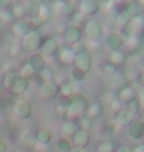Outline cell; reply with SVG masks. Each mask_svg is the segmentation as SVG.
I'll list each match as a JSON object with an SVG mask.
<instances>
[{
    "instance_id": "obj_1",
    "label": "cell",
    "mask_w": 144,
    "mask_h": 152,
    "mask_svg": "<svg viewBox=\"0 0 144 152\" xmlns=\"http://www.w3.org/2000/svg\"><path fill=\"white\" fill-rule=\"evenodd\" d=\"M88 99L87 96L81 92H76L73 96L70 98L67 107H66V116L69 117V120H73L74 117L84 115L87 107H88Z\"/></svg>"
},
{
    "instance_id": "obj_2",
    "label": "cell",
    "mask_w": 144,
    "mask_h": 152,
    "mask_svg": "<svg viewBox=\"0 0 144 152\" xmlns=\"http://www.w3.org/2000/svg\"><path fill=\"white\" fill-rule=\"evenodd\" d=\"M42 42H43V37H42L41 31L31 29V31L21 39V46H23L24 50L29 52V53H37V52H39V49H41Z\"/></svg>"
},
{
    "instance_id": "obj_3",
    "label": "cell",
    "mask_w": 144,
    "mask_h": 152,
    "mask_svg": "<svg viewBox=\"0 0 144 152\" xmlns=\"http://www.w3.org/2000/svg\"><path fill=\"white\" fill-rule=\"evenodd\" d=\"M83 35H85L87 41H99L104 35V27L98 20H88L84 23Z\"/></svg>"
},
{
    "instance_id": "obj_4",
    "label": "cell",
    "mask_w": 144,
    "mask_h": 152,
    "mask_svg": "<svg viewBox=\"0 0 144 152\" xmlns=\"http://www.w3.org/2000/svg\"><path fill=\"white\" fill-rule=\"evenodd\" d=\"M83 28L79 24H70L65 29V32L62 34V39L66 43V46H73L74 43L83 41Z\"/></svg>"
},
{
    "instance_id": "obj_5",
    "label": "cell",
    "mask_w": 144,
    "mask_h": 152,
    "mask_svg": "<svg viewBox=\"0 0 144 152\" xmlns=\"http://www.w3.org/2000/svg\"><path fill=\"white\" fill-rule=\"evenodd\" d=\"M116 99L123 105H129L132 101L137 99V89L133 84H126L116 91Z\"/></svg>"
},
{
    "instance_id": "obj_6",
    "label": "cell",
    "mask_w": 144,
    "mask_h": 152,
    "mask_svg": "<svg viewBox=\"0 0 144 152\" xmlns=\"http://www.w3.org/2000/svg\"><path fill=\"white\" fill-rule=\"evenodd\" d=\"M39 96L43 101H53L59 96V84L56 81L42 83L39 87Z\"/></svg>"
},
{
    "instance_id": "obj_7",
    "label": "cell",
    "mask_w": 144,
    "mask_h": 152,
    "mask_svg": "<svg viewBox=\"0 0 144 152\" xmlns=\"http://www.w3.org/2000/svg\"><path fill=\"white\" fill-rule=\"evenodd\" d=\"M13 112L20 120H28L32 116V105L27 99H18L14 102Z\"/></svg>"
},
{
    "instance_id": "obj_8",
    "label": "cell",
    "mask_w": 144,
    "mask_h": 152,
    "mask_svg": "<svg viewBox=\"0 0 144 152\" xmlns=\"http://www.w3.org/2000/svg\"><path fill=\"white\" fill-rule=\"evenodd\" d=\"M77 9L83 17H93L101 10V3L98 0H80Z\"/></svg>"
},
{
    "instance_id": "obj_9",
    "label": "cell",
    "mask_w": 144,
    "mask_h": 152,
    "mask_svg": "<svg viewBox=\"0 0 144 152\" xmlns=\"http://www.w3.org/2000/svg\"><path fill=\"white\" fill-rule=\"evenodd\" d=\"M60 46H59V42L56 38H46V39H43L42 42V46L39 49V53H41L45 59H51V57H55L57 55V52H59Z\"/></svg>"
},
{
    "instance_id": "obj_10",
    "label": "cell",
    "mask_w": 144,
    "mask_h": 152,
    "mask_svg": "<svg viewBox=\"0 0 144 152\" xmlns=\"http://www.w3.org/2000/svg\"><path fill=\"white\" fill-rule=\"evenodd\" d=\"M105 45L109 50H120L125 45V35L120 31H111L105 37Z\"/></svg>"
},
{
    "instance_id": "obj_11",
    "label": "cell",
    "mask_w": 144,
    "mask_h": 152,
    "mask_svg": "<svg viewBox=\"0 0 144 152\" xmlns=\"http://www.w3.org/2000/svg\"><path fill=\"white\" fill-rule=\"evenodd\" d=\"M127 135L133 141H140L144 138V120L134 119L127 126Z\"/></svg>"
},
{
    "instance_id": "obj_12",
    "label": "cell",
    "mask_w": 144,
    "mask_h": 152,
    "mask_svg": "<svg viewBox=\"0 0 144 152\" xmlns=\"http://www.w3.org/2000/svg\"><path fill=\"white\" fill-rule=\"evenodd\" d=\"M74 67L79 69L80 71L88 74L93 69V56L90 52H84L81 55L76 56V61H74Z\"/></svg>"
},
{
    "instance_id": "obj_13",
    "label": "cell",
    "mask_w": 144,
    "mask_h": 152,
    "mask_svg": "<svg viewBox=\"0 0 144 152\" xmlns=\"http://www.w3.org/2000/svg\"><path fill=\"white\" fill-rule=\"evenodd\" d=\"M123 11H125L130 18H137V17H143L144 15V7L139 0L125 1V4H123Z\"/></svg>"
},
{
    "instance_id": "obj_14",
    "label": "cell",
    "mask_w": 144,
    "mask_h": 152,
    "mask_svg": "<svg viewBox=\"0 0 144 152\" xmlns=\"http://www.w3.org/2000/svg\"><path fill=\"white\" fill-rule=\"evenodd\" d=\"M144 43V38L141 35H136V34H130V35H126L125 37V45L126 49L132 53H136L141 49Z\"/></svg>"
},
{
    "instance_id": "obj_15",
    "label": "cell",
    "mask_w": 144,
    "mask_h": 152,
    "mask_svg": "<svg viewBox=\"0 0 144 152\" xmlns=\"http://www.w3.org/2000/svg\"><path fill=\"white\" fill-rule=\"evenodd\" d=\"M56 59L59 61V64L62 66H74L76 55L70 49V46H65L59 49L57 55H56Z\"/></svg>"
},
{
    "instance_id": "obj_16",
    "label": "cell",
    "mask_w": 144,
    "mask_h": 152,
    "mask_svg": "<svg viewBox=\"0 0 144 152\" xmlns=\"http://www.w3.org/2000/svg\"><path fill=\"white\" fill-rule=\"evenodd\" d=\"M27 61L29 63V66H31V67L34 69L35 74L42 73V71H43V70L48 67L46 59H45V57H43V56H42L39 52H37V53H31Z\"/></svg>"
},
{
    "instance_id": "obj_17",
    "label": "cell",
    "mask_w": 144,
    "mask_h": 152,
    "mask_svg": "<svg viewBox=\"0 0 144 152\" xmlns=\"http://www.w3.org/2000/svg\"><path fill=\"white\" fill-rule=\"evenodd\" d=\"M31 31V25L28 23V20H20V21H14L11 25V32L15 38H21L23 39L28 32Z\"/></svg>"
},
{
    "instance_id": "obj_18",
    "label": "cell",
    "mask_w": 144,
    "mask_h": 152,
    "mask_svg": "<svg viewBox=\"0 0 144 152\" xmlns=\"http://www.w3.org/2000/svg\"><path fill=\"white\" fill-rule=\"evenodd\" d=\"M71 141H73L76 148H85L90 144V141H91V135H90V133L87 130L79 129L76 131L74 135L71 137Z\"/></svg>"
},
{
    "instance_id": "obj_19",
    "label": "cell",
    "mask_w": 144,
    "mask_h": 152,
    "mask_svg": "<svg viewBox=\"0 0 144 152\" xmlns=\"http://www.w3.org/2000/svg\"><path fill=\"white\" fill-rule=\"evenodd\" d=\"M28 87H29V80L24 78V77H21L18 74L17 78H15V81H14L13 85H11V88H10V94L20 96V95H23L24 92H27Z\"/></svg>"
},
{
    "instance_id": "obj_20",
    "label": "cell",
    "mask_w": 144,
    "mask_h": 152,
    "mask_svg": "<svg viewBox=\"0 0 144 152\" xmlns=\"http://www.w3.org/2000/svg\"><path fill=\"white\" fill-rule=\"evenodd\" d=\"M133 120H134V115H133L127 107H123L122 110H119L116 115H115L116 126H120V127H127Z\"/></svg>"
},
{
    "instance_id": "obj_21",
    "label": "cell",
    "mask_w": 144,
    "mask_h": 152,
    "mask_svg": "<svg viewBox=\"0 0 144 152\" xmlns=\"http://www.w3.org/2000/svg\"><path fill=\"white\" fill-rule=\"evenodd\" d=\"M108 61L111 63V64H113L116 69H119V67H123V66L127 63V56H126V53L123 50H112L111 53H109V57H108Z\"/></svg>"
},
{
    "instance_id": "obj_22",
    "label": "cell",
    "mask_w": 144,
    "mask_h": 152,
    "mask_svg": "<svg viewBox=\"0 0 144 152\" xmlns=\"http://www.w3.org/2000/svg\"><path fill=\"white\" fill-rule=\"evenodd\" d=\"M20 144L25 148H34L37 145V135L31 130H24L20 134Z\"/></svg>"
},
{
    "instance_id": "obj_23",
    "label": "cell",
    "mask_w": 144,
    "mask_h": 152,
    "mask_svg": "<svg viewBox=\"0 0 144 152\" xmlns=\"http://www.w3.org/2000/svg\"><path fill=\"white\" fill-rule=\"evenodd\" d=\"M79 130V124L76 123L74 120H66L63 121V124L60 127V133H62V137H73L76 134V131Z\"/></svg>"
},
{
    "instance_id": "obj_24",
    "label": "cell",
    "mask_w": 144,
    "mask_h": 152,
    "mask_svg": "<svg viewBox=\"0 0 144 152\" xmlns=\"http://www.w3.org/2000/svg\"><path fill=\"white\" fill-rule=\"evenodd\" d=\"M74 88H73V84L71 83H67V81H65V83L59 84V95H60L63 99L66 101V106H67V103H69L70 98L74 95Z\"/></svg>"
},
{
    "instance_id": "obj_25",
    "label": "cell",
    "mask_w": 144,
    "mask_h": 152,
    "mask_svg": "<svg viewBox=\"0 0 144 152\" xmlns=\"http://www.w3.org/2000/svg\"><path fill=\"white\" fill-rule=\"evenodd\" d=\"M53 10H52V6L49 3H41V9H39V14L38 17L43 21V24L51 23L53 20Z\"/></svg>"
},
{
    "instance_id": "obj_26",
    "label": "cell",
    "mask_w": 144,
    "mask_h": 152,
    "mask_svg": "<svg viewBox=\"0 0 144 152\" xmlns=\"http://www.w3.org/2000/svg\"><path fill=\"white\" fill-rule=\"evenodd\" d=\"M130 21H132V18L125 11H120V13L115 14V25L120 29V32H123L125 29H127V27L130 25Z\"/></svg>"
},
{
    "instance_id": "obj_27",
    "label": "cell",
    "mask_w": 144,
    "mask_h": 152,
    "mask_svg": "<svg viewBox=\"0 0 144 152\" xmlns=\"http://www.w3.org/2000/svg\"><path fill=\"white\" fill-rule=\"evenodd\" d=\"M102 113H104L102 105H101V103H98V102H95V103H90L84 115L87 116V117H90L91 120H94V119L101 117V116H102Z\"/></svg>"
},
{
    "instance_id": "obj_28",
    "label": "cell",
    "mask_w": 144,
    "mask_h": 152,
    "mask_svg": "<svg viewBox=\"0 0 144 152\" xmlns=\"http://www.w3.org/2000/svg\"><path fill=\"white\" fill-rule=\"evenodd\" d=\"M25 10H27V17H38L39 14V9H41V1L38 0H25Z\"/></svg>"
},
{
    "instance_id": "obj_29",
    "label": "cell",
    "mask_w": 144,
    "mask_h": 152,
    "mask_svg": "<svg viewBox=\"0 0 144 152\" xmlns=\"http://www.w3.org/2000/svg\"><path fill=\"white\" fill-rule=\"evenodd\" d=\"M10 9H11V13H13L14 20H15V21L25 20V17H27V10H25V4H24V3L17 1V3H14Z\"/></svg>"
},
{
    "instance_id": "obj_30",
    "label": "cell",
    "mask_w": 144,
    "mask_h": 152,
    "mask_svg": "<svg viewBox=\"0 0 144 152\" xmlns=\"http://www.w3.org/2000/svg\"><path fill=\"white\" fill-rule=\"evenodd\" d=\"M35 135H37V144L42 145V147H45V145H48V144H51V141H52L51 130L45 129V127L38 130V133L35 134Z\"/></svg>"
},
{
    "instance_id": "obj_31",
    "label": "cell",
    "mask_w": 144,
    "mask_h": 152,
    "mask_svg": "<svg viewBox=\"0 0 144 152\" xmlns=\"http://www.w3.org/2000/svg\"><path fill=\"white\" fill-rule=\"evenodd\" d=\"M55 145L60 152H70L73 149L71 148V141L69 138H66V137H59V138L56 140Z\"/></svg>"
},
{
    "instance_id": "obj_32",
    "label": "cell",
    "mask_w": 144,
    "mask_h": 152,
    "mask_svg": "<svg viewBox=\"0 0 144 152\" xmlns=\"http://www.w3.org/2000/svg\"><path fill=\"white\" fill-rule=\"evenodd\" d=\"M17 75H18L17 71H9V73L4 74V77H3V80H1V84H3V87H4L7 91H10V88H11L13 83L15 81Z\"/></svg>"
},
{
    "instance_id": "obj_33",
    "label": "cell",
    "mask_w": 144,
    "mask_h": 152,
    "mask_svg": "<svg viewBox=\"0 0 144 152\" xmlns=\"http://www.w3.org/2000/svg\"><path fill=\"white\" fill-rule=\"evenodd\" d=\"M76 14V4L74 1H65L63 3V9H62L60 15L62 17H73Z\"/></svg>"
},
{
    "instance_id": "obj_34",
    "label": "cell",
    "mask_w": 144,
    "mask_h": 152,
    "mask_svg": "<svg viewBox=\"0 0 144 152\" xmlns=\"http://www.w3.org/2000/svg\"><path fill=\"white\" fill-rule=\"evenodd\" d=\"M0 21H1V23H4V24H13L14 21H15L10 7L0 9Z\"/></svg>"
},
{
    "instance_id": "obj_35",
    "label": "cell",
    "mask_w": 144,
    "mask_h": 152,
    "mask_svg": "<svg viewBox=\"0 0 144 152\" xmlns=\"http://www.w3.org/2000/svg\"><path fill=\"white\" fill-rule=\"evenodd\" d=\"M17 73H18L21 77H24V78H27V80L32 78L34 75H35V71H34V69L29 66V63H28V61H25V63L20 67V70L17 71Z\"/></svg>"
},
{
    "instance_id": "obj_36",
    "label": "cell",
    "mask_w": 144,
    "mask_h": 152,
    "mask_svg": "<svg viewBox=\"0 0 144 152\" xmlns=\"http://www.w3.org/2000/svg\"><path fill=\"white\" fill-rule=\"evenodd\" d=\"M70 78H71V81L73 83H83L84 80L87 78V74L83 73V71H80L79 69H76V67H73L71 69V71H70Z\"/></svg>"
},
{
    "instance_id": "obj_37",
    "label": "cell",
    "mask_w": 144,
    "mask_h": 152,
    "mask_svg": "<svg viewBox=\"0 0 144 152\" xmlns=\"http://www.w3.org/2000/svg\"><path fill=\"white\" fill-rule=\"evenodd\" d=\"M115 145L112 141L109 140H105V141H101V142L98 144L97 147V152H115Z\"/></svg>"
},
{
    "instance_id": "obj_38",
    "label": "cell",
    "mask_w": 144,
    "mask_h": 152,
    "mask_svg": "<svg viewBox=\"0 0 144 152\" xmlns=\"http://www.w3.org/2000/svg\"><path fill=\"white\" fill-rule=\"evenodd\" d=\"M38 78L41 80L42 83H49V81H55V74L49 67H46L42 73L38 74Z\"/></svg>"
},
{
    "instance_id": "obj_39",
    "label": "cell",
    "mask_w": 144,
    "mask_h": 152,
    "mask_svg": "<svg viewBox=\"0 0 144 152\" xmlns=\"http://www.w3.org/2000/svg\"><path fill=\"white\" fill-rule=\"evenodd\" d=\"M102 71H104V74H105L107 77L112 78V77H113V75L119 71V70H118L113 64H111L109 61H105V63H104V66H102Z\"/></svg>"
},
{
    "instance_id": "obj_40",
    "label": "cell",
    "mask_w": 144,
    "mask_h": 152,
    "mask_svg": "<svg viewBox=\"0 0 144 152\" xmlns=\"http://www.w3.org/2000/svg\"><path fill=\"white\" fill-rule=\"evenodd\" d=\"M70 49L73 50V53H74L76 56L81 55V53H84V52H87V46H85V42L84 41H80L77 42V43H74L73 46H70Z\"/></svg>"
},
{
    "instance_id": "obj_41",
    "label": "cell",
    "mask_w": 144,
    "mask_h": 152,
    "mask_svg": "<svg viewBox=\"0 0 144 152\" xmlns=\"http://www.w3.org/2000/svg\"><path fill=\"white\" fill-rule=\"evenodd\" d=\"M28 23L31 25V29H35V31H39V29L45 25L43 21H42L39 17H31V18H28Z\"/></svg>"
},
{
    "instance_id": "obj_42",
    "label": "cell",
    "mask_w": 144,
    "mask_h": 152,
    "mask_svg": "<svg viewBox=\"0 0 144 152\" xmlns=\"http://www.w3.org/2000/svg\"><path fill=\"white\" fill-rule=\"evenodd\" d=\"M79 126H80V129L87 130V131H88V129H91V126H93V120L90 119V117H87L85 115H83L81 117H80Z\"/></svg>"
},
{
    "instance_id": "obj_43",
    "label": "cell",
    "mask_w": 144,
    "mask_h": 152,
    "mask_svg": "<svg viewBox=\"0 0 144 152\" xmlns=\"http://www.w3.org/2000/svg\"><path fill=\"white\" fill-rule=\"evenodd\" d=\"M127 109H129V110H130L134 116L137 115V113H139L140 110H141V107H140V103H139V101H137V99H134V101H132L130 103L127 105Z\"/></svg>"
},
{
    "instance_id": "obj_44",
    "label": "cell",
    "mask_w": 144,
    "mask_h": 152,
    "mask_svg": "<svg viewBox=\"0 0 144 152\" xmlns=\"http://www.w3.org/2000/svg\"><path fill=\"white\" fill-rule=\"evenodd\" d=\"M84 42H85V46H87V52L99 49V41H84Z\"/></svg>"
},
{
    "instance_id": "obj_45",
    "label": "cell",
    "mask_w": 144,
    "mask_h": 152,
    "mask_svg": "<svg viewBox=\"0 0 144 152\" xmlns=\"http://www.w3.org/2000/svg\"><path fill=\"white\" fill-rule=\"evenodd\" d=\"M109 105H111V110L113 112L115 115H116L119 110H122V109H123V107H122V105H123V103H120V102L118 101V99H113V101H112Z\"/></svg>"
},
{
    "instance_id": "obj_46",
    "label": "cell",
    "mask_w": 144,
    "mask_h": 152,
    "mask_svg": "<svg viewBox=\"0 0 144 152\" xmlns=\"http://www.w3.org/2000/svg\"><path fill=\"white\" fill-rule=\"evenodd\" d=\"M137 101H139V103H140L141 110H144V89H141L140 92H137Z\"/></svg>"
},
{
    "instance_id": "obj_47",
    "label": "cell",
    "mask_w": 144,
    "mask_h": 152,
    "mask_svg": "<svg viewBox=\"0 0 144 152\" xmlns=\"http://www.w3.org/2000/svg\"><path fill=\"white\" fill-rule=\"evenodd\" d=\"M9 151V144L3 138H0V152H7Z\"/></svg>"
},
{
    "instance_id": "obj_48",
    "label": "cell",
    "mask_w": 144,
    "mask_h": 152,
    "mask_svg": "<svg viewBox=\"0 0 144 152\" xmlns=\"http://www.w3.org/2000/svg\"><path fill=\"white\" fill-rule=\"evenodd\" d=\"M115 152H133V149H132V147H129V145H120Z\"/></svg>"
},
{
    "instance_id": "obj_49",
    "label": "cell",
    "mask_w": 144,
    "mask_h": 152,
    "mask_svg": "<svg viewBox=\"0 0 144 152\" xmlns=\"http://www.w3.org/2000/svg\"><path fill=\"white\" fill-rule=\"evenodd\" d=\"M20 53V48L17 46V45H14V46H11V49H10V56H13V57H15V56Z\"/></svg>"
},
{
    "instance_id": "obj_50",
    "label": "cell",
    "mask_w": 144,
    "mask_h": 152,
    "mask_svg": "<svg viewBox=\"0 0 144 152\" xmlns=\"http://www.w3.org/2000/svg\"><path fill=\"white\" fill-rule=\"evenodd\" d=\"M133 152H144V144H139L137 147H134Z\"/></svg>"
},
{
    "instance_id": "obj_51",
    "label": "cell",
    "mask_w": 144,
    "mask_h": 152,
    "mask_svg": "<svg viewBox=\"0 0 144 152\" xmlns=\"http://www.w3.org/2000/svg\"><path fill=\"white\" fill-rule=\"evenodd\" d=\"M139 84H140V87H141V89H144V71H141V74H140Z\"/></svg>"
},
{
    "instance_id": "obj_52",
    "label": "cell",
    "mask_w": 144,
    "mask_h": 152,
    "mask_svg": "<svg viewBox=\"0 0 144 152\" xmlns=\"http://www.w3.org/2000/svg\"><path fill=\"white\" fill-rule=\"evenodd\" d=\"M70 152H90L87 148H73Z\"/></svg>"
},
{
    "instance_id": "obj_53",
    "label": "cell",
    "mask_w": 144,
    "mask_h": 152,
    "mask_svg": "<svg viewBox=\"0 0 144 152\" xmlns=\"http://www.w3.org/2000/svg\"><path fill=\"white\" fill-rule=\"evenodd\" d=\"M98 1H99L101 4H107V3H109L111 0H98Z\"/></svg>"
},
{
    "instance_id": "obj_54",
    "label": "cell",
    "mask_w": 144,
    "mask_h": 152,
    "mask_svg": "<svg viewBox=\"0 0 144 152\" xmlns=\"http://www.w3.org/2000/svg\"><path fill=\"white\" fill-rule=\"evenodd\" d=\"M140 3H141V4H143V7H144V0H139Z\"/></svg>"
},
{
    "instance_id": "obj_55",
    "label": "cell",
    "mask_w": 144,
    "mask_h": 152,
    "mask_svg": "<svg viewBox=\"0 0 144 152\" xmlns=\"http://www.w3.org/2000/svg\"><path fill=\"white\" fill-rule=\"evenodd\" d=\"M1 121H3V119H1V116H0V123H1Z\"/></svg>"
},
{
    "instance_id": "obj_56",
    "label": "cell",
    "mask_w": 144,
    "mask_h": 152,
    "mask_svg": "<svg viewBox=\"0 0 144 152\" xmlns=\"http://www.w3.org/2000/svg\"><path fill=\"white\" fill-rule=\"evenodd\" d=\"M65 1H73V0H65Z\"/></svg>"
},
{
    "instance_id": "obj_57",
    "label": "cell",
    "mask_w": 144,
    "mask_h": 152,
    "mask_svg": "<svg viewBox=\"0 0 144 152\" xmlns=\"http://www.w3.org/2000/svg\"><path fill=\"white\" fill-rule=\"evenodd\" d=\"M123 1H130V0H123Z\"/></svg>"
},
{
    "instance_id": "obj_58",
    "label": "cell",
    "mask_w": 144,
    "mask_h": 152,
    "mask_svg": "<svg viewBox=\"0 0 144 152\" xmlns=\"http://www.w3.org/2000/svg\"><path fill=\"white\" fill-rule=\"evenodd\" d=\"M17 152H25V151H17Z\"/></svg>"
}]
</instances>
